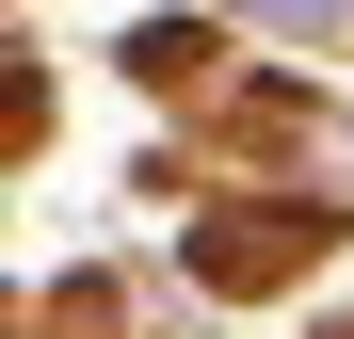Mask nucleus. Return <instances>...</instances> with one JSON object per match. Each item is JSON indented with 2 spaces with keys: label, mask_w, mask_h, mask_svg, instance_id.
Segmentation results:
<instances>
[{
  "label": "nucleus",
  "mask_w": 354,
  "mask_h": 339,
  "mask_svg": "<svg viewBox=\"0 0 354 339\" xmlns=\"http://www.w3.org/2000/svg\"><path fill=\"white\" fill-rule=\"evenodd\" d=\"M242 17H274V33H338L354 0H242Z\"/></svg>",
  "instance_id": "1"
}]
</instances>
